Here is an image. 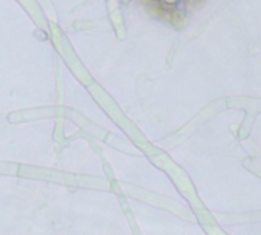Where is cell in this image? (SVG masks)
Wrapping results in <instances>:
<instances>
[{
	"label": "cell",
	"instance_id": "obj_1",
	"mask_svg": "<svg viewBox=\"0 0 261 235\" xmlns=\"http://www.w3.org/2000/svg\"><path fill=\"white\" fill-rule=\"evenodd\" d=\"M160 2V5L162 6H165V8H171V6H176L180 0H159Z\"/></svg>",
	"mask_w": 261,
	"mask_h": 235
}]
</instances>
